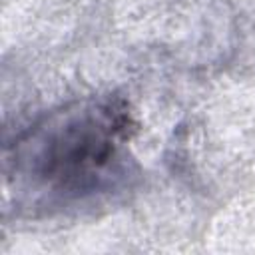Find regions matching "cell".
<instances>
[{
    "instance_id": "1",
    "label": "cell",
    "mask_w": 255,
    "mask_h": 255,
    "mask_svg": "<svg viewBox=\"0 0 255 255\" xmlns=\"http://www.w3.org/2000/svg\"><path fill=\"white\" fill-rule=\"evenodd\" d=\"M131 118L110 98L68 104L24 129L6 153V187L30 213L96 207L126 191L135 165L128 155Z\"/></svg>"
}]
</instances>
